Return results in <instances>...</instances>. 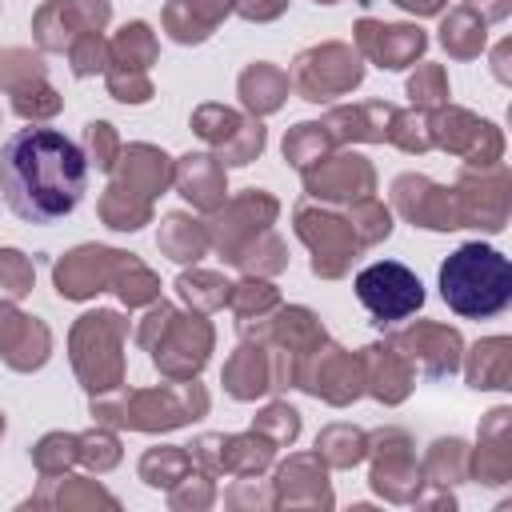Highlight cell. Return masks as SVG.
Returning a JSON list of instances; mask_svg holds the SVG:
<instances>
[{
    "instance_id": "cell-31",
    "label": "cell",
    "mask_w": 512,
    "mask_h": 512,
    "mask_svg": "<svg viewBox=\"0 0 512 512\" xmlns=\"http://www.w3.org/2000/svg\"><path fill=\"white\" fill-rule=\"evenodd\" d=\"M440 44H444L452 56H460V60L476 56V52L484 48V20H480L472 8L448 12L444 24H440Z\"/></svg>"
},
{
    "instance_id": "cell-43",
    "label": "cell",
    "mask_w": 512,
    "mask_h": 512,
    "mask_svg": "<svg viewBox=\"0 0 512 512\" xmlns=\"http://www.w3.org/2000/svg\"><path fill=\"white\" fill-rule=\"evenodd\" d=\"M276 288L272 284H264V280H244V284H232L228 288V304L248 320L252 312L260 316V312H268V308H276Z\"/></svg>"
},
{
    "instance_id": "cell-4",
    "label": "cell",
    "mask_w": 512,
    "mask_h": 512,
    "mask_svg": "<svg viewBox=\"0 0 512 512\" xmlns=\"http://www.w3.org/2000/svg\"><path fill=\"white\" fill-rule=\"evenodd\" d=\"M120 340L124 320L116 312H88L72 328V364L88 392H108L120 384Z\"/></svg>"
},
{
    "instance_id": "cell-40",
    "label": "cell",
    "mask_w": 512,
    "mask_h": 512,
    "mask_svg": "<svg viewBox=\"0 0 512 512\" xmlns=\"http://www.w3.org/2000/svg\"><path fill=\"white\" fill-rule=\"evenodd\" d=\"M76 456H80V436H64V432H52V436H44V440L32 448V460H36V468H40L44 476L60 472V468L72 464Z\"/></svg>"
},
{
    "instance_id": "cell-17",
    "label": "cell",
    "mask_w": 512,
    "mask_h": 512,
    "mask_svg": "<svg viewBox=\"0 0 512 512\" xmlns=\"http://www.w3.org/2000/svg\"><path fill=\"white\" fill-rule=\"evenodd\" d=\"M356 44H360V52L368 56V60H376L380 68H404V64H412L420 52H424V44H428V36L420 32V28H412V24H376V20H360L356 24Z\"/></svg>"
},
{
    "instance_id": "cell-33",
    "label": "cell",
    "mask_w": 512,
    "mask_h": 512,
    "mask_svg": "<svg viewBox=\"0 0 512 512\" xmlns=\"http://www.w3.org/2000/svg\"><path fill=\"white\" fill-rule=\"evenodd\" d=\"M328 144H332V132H328L324 124L304 120V124H296V128L284 136V160H288L292 168L308 172L312 164H320V160H324Z\"/></svg>"
},
{
    "instance_id": "cell-55",
    "label": "cell",
    "mask_w": 512,
    "mask_h": 512,
    "mask_svg": "<svg viewBox=\"0 0 512 512\" xmlns=\"http://www.w3.org/2000/svg\"><path fill=\"white\" fill-rule=\"evenodd\" d=\"M0 432H4V412H0Z\"/></svg>"
},
{
    "instance_id": "cell-3",
    "label": "cell",
    "mask_w": 512,
    "mask_h": 512,
    "mask_svg": "<svg viewBox=\"0 0 512 512\" xmlns=\"http://www.w3.org/2000/svg\"><path fill=\"white\" fill-rule=\"evenodd\" d=\"M208 408V396L200 384L184 388H156V392H132V396H112V400H92V416L104 424H124V428H176L196 420Z\"/></svg>"
},
{
    "instance_id": "cell-32",
    "label": "cell",
    "mask_w": 512,
    "mask_h": 512,
    "mask_svg": "<svg viewBox=\"0 0 512 512\" xmlns=\"http://www.w3.org/2000/svg\"><path fill=\"white\" fill-rule=\"evenodd\" d=\"M100 216H104L108 228L132 232V228H140V224L152 216V200H144V196H136V192L112 184V188L100 196Z\"/></svg>"
},
{
    "instance_id": "cell-30",
    "label": "cell",
    "mask_w": 512,
    "mask_h": 512,
    "mask_svg": "<svg viewBox=\"0 0 512 512\" xmlns=\"http://www.w3.org/2000/svg\"><path fill=\"white\" fill-rule=\"evenodd\" d=\"M392 480H416V460L408 452L404 432H384L380 436V460L372 468V484H376V492H388Z\"/></svg>"
},
{
    "instance_id": "cell-29",
    "label": "cell",
    "mask_w": 512,
    "mask_h": 512,
    "mask_svg": "<svg viewBox=\"0 0 512 512\" xmlns=\"http://www.w3.org/2000/svg\"><path fill=\"white\" fill-rule=\"evenodd\" d=\"M508 340L496 336V340H484L472 348V360H468V384L472 388H508Z\"/></svg>"
},
{
    "instance_id": "cell-2",
    "label": "cell",
    "mask_w": 512,
    "mask_h": 512,
    "mask_svg": "<svg viewBox=\"0 0 512 512\" xmlns=\"http://www.w3.org/2000/svg\"><path fill=\"white\" fill-rule=\"evenodd\" d=\"M440 296L456 316L488 320L512 300V268L488 244H464L440 264Z\"/></svg>"
},
{
    "instance_id": "cell-26",
    "label": "cell",
    "mask_w": 512,
    "mask_h": 512,
    "mask_svg": "<svg viewBox=\"0 0 512 512\" xmlns=\"http://www.w3.org/2000/svg\"><path fill=\"white\" fill-rule=\"evenodd\" d=\"M240 96H244V108L252 116H264V112H276L288 96V76L272 64H248L240 72Z\"/></svg>"
},
{
    "instance_id": "cell-10",
    "label": "cell",
    "mask_w": 512,
    "mask_h": 512,
    "mask_svg": "<svg viewBox=\"0 0 512 512\" xmlns=\"http://www.w3.org/2000/svg\"><path fill=\"white\" fill-rule=\"evenodd\" d=\"M128 252H116V248H100V244H84L76 252H68L64 260H56V292L68 296V300H84L100 288H116L120 272L128 268Z\"/></svg>"
},
{
    "instance_id": "cell-5",
    "label": "cell",
    "mask_w": 512,
    "mask_h": 512,
    "mask_svg": "<svg viewBox=\"0 0 512 512\" xmlns=\"http://www.w3.org/2000/svg\"><path fill=\"white\" fill-rule=\"evenodd\" d=\"M356 296L380 328L412 316L424 304V284L400 260H376L356 276Z\"/></svg>"
},
{
    "instance_id": "cell-51",
    "label": "cell",
    "mask_w": 512,
    "mask_h": 512,
    "mask_svg": "<svg viewBox=\"0 0 512 512\" xmlns=\"http://www.w3.org/2000/svg\"><path fill=\"white\" fill-rule=\"evenodd\" d=\"M168 320H172V308H168V304H156V308L144 316V324H140L136 340H140L144 348H152V344H156V336L164 332V324H168Z\"/></svg>"
},
{
    "instance_id": "cell-48",
    "label": "cell",
    "mask_w": 512,
    "mask_h": 512,
    "mask_svg": "<svg viewBox=\"0 0 512 512\" xmlns=\"http://www.w3.org/2000/svg\"><path fill=\"white\" fill-rule=\"evenodd\" d=\"M408 96L416 100V104H444L448 100V80H444V72H440V64H424L412 80H408Z\"/></svg>"
},
{
    "instance_id": "cell-28",
    "label": "cell",
    "mask_w": 512,
    "mask_h": 512,
    "mask_svg": "<svg viewBox=\"0 0 512 512\" xmlns=\"http://www.w3.org/2000/svg\"><path fill=\"white\" fill-rule=\"evenodd\" d=\"M108 64H116V68H128V72H144L152 60H156V36H152V28L148 24H124L120 32H116V40L108 44Z\"/></svg>"
},
{
    "instance_id": "cell-54",
    "label": "cell",
    "mask_w": 512,
    "mask_h": 512,
    "mask_svg": "<svg viewBox=\"0 0 512 512\" xmlns=\"http://www.w3.org/2000/svg\"><path fill=\"white\" fill-rule=\"evenodd\" d=\"M316 4H336V0H316Z\"/></svg>"
},
{
    "instance_id": "cell-19",
    "label": "cell",
    "mask_w": 512,
    "mask_h": 512,
    "mask_svg": "<svg viewBox=\"0 0 512 512\" xmlns=\"http://www.w3.org/2000/svg\"><path fill=\"white\" fill-rule=\"evenodd\" d=\"M172 184L196 208L216 212L224 204V192H228V184H224V160L220 156H208V152H188V156L176 160Z\"/></svg>"
},
{
    "instance_id": "cell-38",
    "label": "cell",
    "mask_w": 512,
    "mask_h": 512,
    "mask_svg": "<svg viewBox=\"0 0 512 512\" xmlns=\"http://www.w3.org/2000/svg\"><path fill=\"white\" fill-rule=\"evenodd\" d=\"M348 224H352V232H356V244H376V240H384V236L392 232V212H388L380 200L364 196V200H356Z\"/></svg>"
},
{
    "instance_id": "cell-34",
    "label": "cell",
    "mask_w": 512,
    "mask_h": 512,
    "mask_svg": "<svg viewBox=\"0 0 512 512\" xmlns=\"http://www.w3.org/2000/svg\"><path fill=\"white\" fill-rule=\"evenodd\" d=\"M364 448H368L364 432H360V428H348V424H332V428H324L320 440H316V456H324V460L336 464V468L356 464V460L364 456Z\"/></svg>"
},
{
    "instance_id": "cell-6",
    "label": "cell",
    "mask_w": 512,
    "mask_h": 512,
    "mask_svg": "<svg viewBox=\"0 0 512 512\" xmlns=\"http://www.w3.org/2000/svg\"><path fill=\"white\" fill-rule=\"evenodd\" d=\"M364 76V64L360 56L348 48V44H320V48H308L296 56L292 64V84L304 100L312 104H324L332 96H344L348 88H356Z\"/></svg>"
},
{
    "instance_id": "cell-22",
    "label": "cell",
    "mask_w": 512,
    "mask_h": 512,
    "mask_svg": "<svg viewBox=\"0 0 512 512\" xmlns=\"http://www.w3.org/2000/svg\"><path fill=\"white\" fill-rule=\"evenodd\" d=\"M116 164H120V176L112 184H120V188H128V192H136L144 200H152L156 192H164L172 184V164L152 144H132Z\"/></svg>"
},
{
    "instance_id": "cell-50",
    "label": "cell",
    "mask_w": 512,
    "mask_h": 512,
    "mask_svg": "<svg viewBox=\"0 0 512 512\" xmlns=\"http://www.w3.org/2000/svg\"><path fill=\"white\" fill-rule=\"evenodd\" d=\"M244 20H276L284 8H288V0H236L232 4Z\"/></svg>"
},
{
    "instance_id": "cell-1",
    "label": "cell",
    "mask_w": 512,
    "mask_h": 512,
    "mask_svg": "<svg viewBox=\"0 0 512 512\" xmlns=\"http://www.w3.org/2000/svg\"><path fill=\"white\" fill-rule=\"evenodd\" d=\"M88 188V156L56 128L32 124L0 144L4 204L28 224L64 220Z\"/></svg>"
},
{
    "instance_id": "cell-12",
    "label": "cell",
    "mask_w": 512,
    "mask_h": 512,
    "mask_svg": "<svg viewBox=\"0 0 512 512\" xmlns=\"http://www.w3.org/2000/svg\"><path fill=\"white\" fill-rule=\"evenodd\" d=\"M192 128H196L208 144L220 148V160H224V164H248V160H256L260 148H264V128H260V120H244L240 112H232V108H224V104H204V108H196Z\"/></svg>"
},
{
    "instance_id": "cell-36",
    "label": "cell",
    "mask_w": 512,
    "mask_h": 512,
    "mask_svg": "<svg viewBox=\"0 0 512 512\" xmlns=\"http://www.w3.org/2000/svg\"><path fill=\"white\" fill-rule=\"evenodd\" d=\"M8 96H12V108L24 120H48V116L60 112V96H56V88H48V80L16 84V88H8Z\"/></svg>"
},
{
    "instance_id": "cell-23",
    "label": "cell",
    "mask_w": 512,
    "mask_h": 512,
    "mask_svg": "<svg viewBox=\"0 0 512 512\" xmlns=\"http://www.w3.org/2000/svg\"><path fill=\"white\" fill-rule=\"evenodd\" d=\"M236 0H168L164 8V28L176 44H200L212 36L216 20L232 8Z\"/></svg>"
},
{
    "instance_id": "cell-41",
    "label": "cell",
    "mask_w": 512,
    "mask_h": 512,
    "mask_svg": "<svg viewBox=\"0 0 512 512\" xmlns=\"http://www.w3.org/2000/svg\"><path fill=\"white\" fill-rule=\"evenodd\" d=\"M32 288V264L16 248H0V300H20Z\"/></svg>"
},
{
    "instance_id": "cell-25",
    "label": "cell",
    "mask_w": 512,
    "mask_h": 512,
    "mask_svg": "<svg viewBox=\"0 0 512 512\" xmlns=\"http://www.w3.org/2000/svg\"><path fill=\"white\" fill-rule=\"evenodd\" d=\"M388 104H352V108H332L328 124L336 140H388V124H392Z\"/></svg>"
},
{
    "instance_id": "cell-47",
    "label": "cell",
    "mask_w": 512,
    "mask_h": 512,
    "mask_svg": "<svg viewBox=\"0 0 512 512\" xmlns=\"http://www.w3.org/2000/svg\"><path fill=\"white\" fill-rule=\"evenodd\" d=\"M108 72V92L124 104H144L152 100V84L144 72H128V68H104Z\"/></svg>"
},
{
    "instance_id": "cell-13",
    "label": "cell",
    "mask_w": 512,
    "mask_h": 512,
    "mask_svg": "<svg viewBox=\"0 0 512 512\" xmlns=\"http://www.w3.org/2000/svg\"><path fill=\"white\" fill-rule=\"evenodd\" d=\"M108 16V0H52L36 12V40L44 52H64L80 32H100Z\"/></svg>"
},
{
    "instance_id": "cell-9",
    "label": "cell",
    "mask_w": 512,
    "mask_h": 512,
    "mask_svg": "<svg viewBox=\"0 0 512 512\" xmlns=\"http://www.w3.org/2000/svg\"><path fill=\"white\" fill-rule=\"evenodd\" d=\"M272 220H276V200L252 188V192H244L240 200H232L228 208L220 204L216 220L208 224V244H216V248L224 252V260L236 264V256H240L260 232H268Z\"/></svg>"
},
{
    "instance_id": "cell-27",
    "label": "cell",
    "mask_w": 512,
    "mask_h": 512,
    "mask_svg": "<svg viewBox=\"0 0 512 512\" xmlns=\"http://www.w3.org/2000/svg\"><path fill=\"white\" fill-rule=\"evenodd\" d=\"M208 248V228L196 224L192 216L184 212H168L164 224H160V252L172 256L176 264H196Z\"/></svg>"
},
{
    "instance_id": "cell-24",
    "label": "cell",
    "mask_w": 512,
    "mask_h": 512,
    "mask_svg": "<svg viewBox=\"0 0 512 512\" xmlns=\"http://www.w3.org/2000/svg\"><path fill=\"white\" fill-rule=\"evenodd\" d=\"M360 364H364V384L372 388V396H380L384 404H396V400L408 396L412 372H408V360H404L392 344H388V348H380V344L364 348Z\"/></svg>"
},
{
    "instance_id": "cell-46",
    "label": "cell",
    "mask_w": 512,
    "mask_h": 512,
    "mask_svg": "<svg viewBox=\"0 0 512 512\" xmlns=\"http://www.w3.org/2000/svg\"><path fill=\"white\" fill-rule=\"evenodd\" d=\"M252 428H256V432H272V444H292L296 432H300V412L288 408V404H268V408L256 416Z\"/></svg>"
},
{
    "instance_id": "cell-14",
    "label": "cell",
    "mask_w": 512,
    "mask_h": 512,
    "mask_svg": "<svg viewBox=\"0 0 512 512\" xmlns=\"http://www.w3.org/2000/svg\"><path fill=\"white\" fill-rule=\"evenodd\" d=\"M404 360H412L424 376H444L460 364V332L444 324H416L404 332H392L388 340Z\"/></svg>"
},
{
    "instance_id": "cell-39",
    "label": "cell",
    "mask_w": 512,
    "mask_h": 512,
    "mask_svg": "<svg viewBox=\"0 0 512 512\" xmlns=\"http://www.w3.org/2000/svg\"><path fill=\"white\" fill-rule=\"evenodd\" d=\"M68 60H72V72L76 76H96L108 68V44L100 32H80L72 44H68Z\"/></svg>"
},
{
    "instance_id": "cell-18",
    "label": "cell",
    "mask_w": 512,
    "mask_h": 512,
    "mask_svg": "<svg viewBox=\"0 0 512 512\" xmlns=\"http://www.w3.org/2000/svg\"><path fill=\"white\" fill-rule=\"evenodd\" d=\"M48 328L36 320V316H24L8 304H0V360L12 364L16 372H28V368H40L48 360Z\"/></svg>"
},
{
    "instance_id": "cell-52",
    "label": "cell",
    "mask_w": 512,
    "mask_h": 512,
    "mask_svg": "<svg viewBox=\"0 0 512 512\" xmlns=\"http://www.w3.org/2000/svg\"><path fill=\"white\" fill-rule=\"evenodd\" d=\"M396 4L408 8V12H416V16H432V12L444 8V0H396Z\"/></svg>"
},
{
    "instance_id": "cell-53",
    "label": "cell",
    "mask_w": 512,
    "mask_h": 512,
    "mask_svg": "<svg viewBox=\"0 0 512 512\" xmlns=\"http://www.w3.org/2000/svg\"><path fill=\"white\" fill-rule=\"evenodd\" d=\"M468 4H480V0H468ZM484 16L488 20H504L508 16V0H484Z\"/></svg>"
},
{
    "instance_id": "cell-7",
    "label": "cell",
    "mask_w": 512,
    "mask_h": 512,
    "mask_svg": "<svg viewBox=\"0 0 512 512\" xmlns=\"http://www.w3.org/2000/svg\"><path fill=\"white\" fill-rule=\"evenodd\" d=\"M296 236L312 248V272L316 276H344L352 252L360 248L356 244V232L348 220L332 216V212H316L308 204L296 208Z\"/></svg>"
},
{
    "instance_id": "cell-44",
    "label": "cell",
    "mask_w": 512,
    "mask_h": 512,
    "mask_svg": "<svg viewBox=\"0 0 512 512\" xmlns=\"http://www.w3.org/2000/svg\"><path fill=\"white\" fill-rule=\"evenodd\" d=\"M388 140L400 144L404 152H424V148L432 144V136H428V120H424L420 112H392Z\"/></svg>"
},
{
    "instance_id": "cell-49",
    "label": "cell",
    "mask_w": 512,
    "mask_h": 512,
    "mask_svg": "<svg viewBox=\"0 0 512 512\" xmlns=\"http://www.w3.org/2000/svg\"><path fill=\"white\" fill-rule=\"evenodd\" d=\"M80 460H88L92 468H112L116 460H120V448H116V440L108 436V432H88V436H80Z\"/></svg>"
},
{
    "instance_id": "cell-35",
    "label": "cell",
    "mask_w": 512,
    "mask_h": 512,
    "mask_svg": "<svg viewBox=\"0 0 512 512\" xmlns=\"http://www.w3.org/2000/svg\"><path fill=\"white\" fill-rule=\"evenodd\" d=\"M188 468H192V456L184 448H152L140 460V476L152 488H168L176 480H188Z\"/></svg>"
},
{
    "instance_id": "cell-20",
    "label": "cell",
    "mask_w": 512,
    "mask_h": 512,
    "mask_svg": "<svg viewBox=\"0 0 512 512\" xmlns=\"http://www.w3.org/2000/svg\"><path fill=\"white\" fill-rule=\"evenodd\" d=\"M428 136H432V144H440V148H448V152H460V156H468L472 164H492V160L480 152V140H484V144H500V136H496V128H492L488 120H476V116H468V112H460V108L436 112V116L428 120Z\"/></svg>"
},
{
    "instance_id": "cell-16",
    "label": "cell",
    "mask_w": 512,
    "mask_h": 512,
    "mask_svg": "<svg viewBox=\"0 0 512 512\" xmlns=\"http://www.w3.org/2000/svg\"><path fill=\"white\" fill-rule=\"evenodd\" d=\"M392 196H396V208L420 224V228H436V232H448V228H460L456 220V200L448 188H436L432 180L424 176H400L392 184Z\"/></svg>"
},
{
    "instance_id": "cell-42",
    "label": "cell",
    "mask_w": 512,
    "mask_h": 512,
    "mask_svg": "<svg viewBox=\"0 0 512 512\" xmlns=\"http://www.w3.org/2000/svg\"><path fill=\"white\" fill-rule=\"evenodd\" d=\"M84 148H88V164H96L100 172H112L120 160V140H116L112 124H104V120H92L84 128Z\"/></svg>"
},
{
    "instance_id": "cell-37",
    "label": "cell",
    "mask_w": 512,
    "mask_h": 512,
    "mask_svg": "<svg viewBox=\"0 0 512 512\" xmlns=\"http://www.w3.org/2000/svg\"><path fill=\"white\" fill-rule=\"evenodd\" d=\"M228 288H232V284L220 280V276H212V272H184V276L176 280V292H180L192 308H200V312L228 304Z\"/></svg>"
},
{
    "instance_id": "cell-8",
    "label": "cell",
    "mask_w": 512,
    "mask_h": 512,
    "mask_svg": "<svg viewBox=\"0 0 512 512\" xmlns=\"http://www.w3.org/2000/svg\"><path fill=\"white\" fill-rule=\"evenodd\" d=\"M208 348H212L208 320H200V316H176L172 312V320L164 324V332L152 344V364L164 376H172V380H188V376H196L204 368Z\"/></svg>"
},
{
    "instance_id": "cell-21",
    "label": "cell",
    "mask_w": 512,
    "mask_h": 512,
    "mask_svg": "<svg viewBox=\"0 0 512 512\" xmlns=\"http://www.w3.org/2000/svg\"><path fill=\"white\" fill-rule=\"evenodd\" d=\"M224 388L236 400H256L260 392L276 388V352L264 344H240L224 364Z\"/></svg>"
},
{
    "instance_id": "cell-15",
    "label": "cell",
    "mask_w": 512,
    "mask_h": 512,
    "mask_svg": "<svg viewBox=\"0 0 512 512\" xmlns=\"http://www.w3.org/2000/svg\"><path fill=\"white\" fill-rule=\"evenodd\" d=\"M376 176H372V164L356 152H344V156H332V160H320L304 172V188L308 196L316 200H364L372 192Z\"/></svg>"
},
{
    "instance_id": "cell-11",
    "label": "cell",
    "mask_w": 512,
    "mask_h": 512,
    "mask_svg": "<svg viewBox=\"0 0 512 512\" xmlns=\"http://www.w3.org/2000/svg\"><path fill=\"white\" fill-rule=\"evenodd\" d=\"M316 352L320 356L308 352L304 356L308 368L296 372L300 388H308L312 396H324L332 404H348L352 396L364 392V364H360V356H352V352H344L336 344H320Z\"/></svg>"
},
{
    "instance_id": "cell-45",
    "label": "cell",
    "mask_w": 512,
    "mask_h": 512,
    "mask_svg": "<svg viewBox=\"0 0 512 512\" xmlns=\"http://www.w3.org/2000/svg\"><path fill=\"white\" fill-rule=\"evenodd\" d=\"M236 264L248 268V272H276V268H284V244H280L272 232H260V236L236 256Z\"/></svg>"
}]
</instances>
